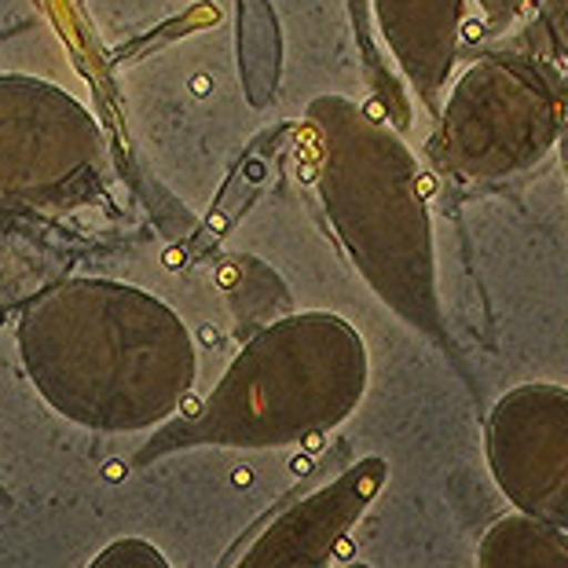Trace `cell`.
Returning <instances> with one entry per match:
<instances>
[{
  "label": "cell",
  "instance_id": "6da1fadb",
  "mask_svg": "<svg viewBox=\"0 0 568 568\" xmlns=\"http://www.w3.org/2000/svg\"><path fill=\"white\" fill-rule=\"evenodd\" d=\"M38 393L59 415L103 433L162 426L195 382V348L173 312L140 290L67 283L19 326Z\"/></svg>",
  "mask_w": 568,
  "mask_h": 568
},
{
  "label": "cell",
  "instance_id": "5b68a950",
  "mask_svg": "<svg viewBox=\"0 0 568 568\" xmlns=\"http://www.w3.org/2000/svg\"><path fill=\"white\" fill-rule=\"evenodd\" d=\"M38 92H41L38 81H16V78L0 81V143L8 140V148H16L11 151L8 195L11 191H30L41 184H55L59 176H70L89 159V148L95 143V132L89 125V118L81 114V106L70 103L55 89L44 95V103L22 125V118L30 114Z\"/></svg>",
  "mask_w": 568,
  "mask_h": 568
},
{
  "label": "cell",
  "instance_id": "9c48e42d",
  "mask_svg": "<svg viewBox=\"0 0 568 568\" xmlns=\"http://www.w3.org/2000/svg\"><path fill=\"white\" fill-rule=\"evenodd\" d=\"M0 503H11V495H8V488L0 485Z\"/></svg>",
  "mask_w": 568,
  "mask_h": 568
},
{
  "label": "cell",
  "instance_id": "277c9868",
  "mask_svg": "<svg viewBox=\"0 0 568 568\" xmlns=\"http://www.w3.org/2000/svg\"><path fill=\"white\" fill-rule=\"evenodd\" d=\"M389 466L371 455L305 495H294L235 550L224 568H331L356 521L378 499Z\"/></svg>",
  "mask_w": 568,
  "mask_h": 568
},
{
  "label": "cell",
  "instance_id": "7a4b0ae2",
  "mask_svg": "<svg viewBox=\"0 0 568 568\" xmlns=\"http://www.w3.org/2000/svg\"><path fill=\"white\" fill-rule=\"evenodd\" d=\"M364 378V348L345 323H283L235 359L195 415L154 433L136 452V466H151L187 447H286L316 440L359 404Z\"/></svg>",
  "mask_w": 568,
  "mask_h": 568
},
{
  "label": "cell",
  "instance_id": "52a82bcc",
  "mask_svg": "<svg viewBox=\"0 0 568 568\" xmlns=\"http://www.w3.org/2000/svg\"><path fill=\"white\" fill-rule=\"evenodd\" d=\"M89 568H173L159 547L143 539H118L111 547H103L95 558L89 561Z\"/></svg>",
  "mask_w": 568,
  "mask_h": 568
},
{
  "label": "cell",
  "instance_id": "8992f818",
  "mask_svg": "<svg viewBox=\"0 0 568 568\" xmlns=\"http://www.w3.org/2000/svg\"><path fill=\"white\" fill-rule=\"evenodd\" d=\"M477 568H568V531L514 510L485 531Z\"/></svg>",
  "mask_w": 568,
  "mask_h": 568
},
{
  "label": "cell",
  "instance_id": "ba28073f",
  "mask_svg": "<svg viewBox=\"0 0 568 568\" xmlns=\"http://www.w3.org/2000/svg\"><path fill=\"white\" fill-rule=\"evenodd\" d=\"M480 38V22H466V41H477Z\"/></svg>",
  "mask_w": 568,
  "mask_h": 568
},
{
  "label": "cell",
  "instance_id": "30bf717a",
  "mask_svg": "<svg viewBox=\"0 0 568 568\" xmlns=\"http://www.w3.org/2000/svg\"><path fill=\"white\" fill-rule=\"evenodd\" d=\"M348 568H367V565H348Z\"/></svg>",
  "mask_w": 568,
  "mask_h": 568
},
{
  "label": "cell",
  "instance_id": "3957f363",
  "mask_svg": "<svg viewBox=\"0 0 568 568\" xmlns=\"http://www.w3.org/2000/svg\"><path fill=\"white\" fill-rule=\"evenodd\" d=\"M488 469L514 510L568 531V393L506 396L488 422Z\"/></svg>",
  "mask_w": 568,
  "mask_h": 568
}]
</instances>
